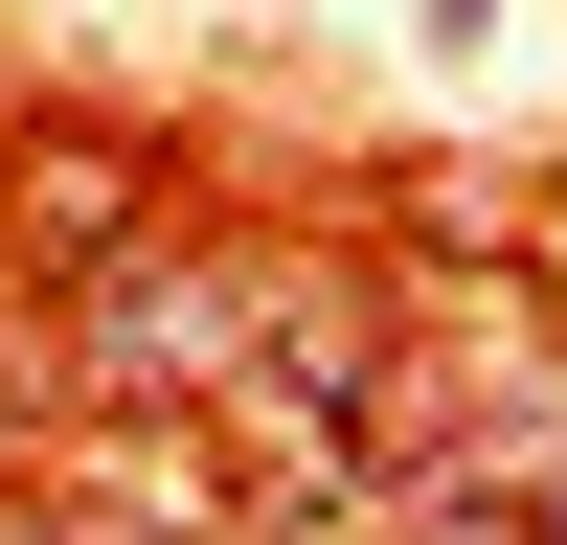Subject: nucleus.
Masks as SVG:
<instances>
[{
	"label": "nucleus",
	"instance_id": "nucleus-1",
	"mask_svg": "<svg viewBox=\"0 0 567 545\" xmlns=\"http://www.w3.org/2000/svg\"><path fill=\"white\" fill-rule=\"evenodd\" d=\"M272 318H296V272H114V296H91V363H114V387H250L272 363Z\"/></svg>",
	"mask_w": 567,
	"mask_h": 545
}]
</instances>
